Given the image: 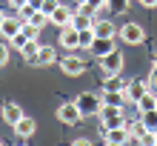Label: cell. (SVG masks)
Listing matches in <instances>:
<instances>
[{
  "mask_svg": "<svg viewBox=\"0 0 157 146\" xmlns=\"http://www.w3.org/2000/svg\"><path fill=\"white\" fill-rule=\"evenodd\" d=\"M100 123L103 129H117V126H126V115H123V106H106L100 109Z\"/></svg>",
  "mask_w": 157,
  "mask_h": 146,
  "instance_id": "1",
  "label": "cell"
},
{
  "mask_svg": "<svg viewBox=\"0 0 157 146\" xmlns=\"http://www.w3.org/2000/svg\"><path fill=\"white\" fill-rule=\"evenodd\" d=\"M77 109L83 112V117L86 115H100V109H103V100H100V95H94V92H83V95H77Z\"/></svg>",
  "mask_w": 157,
  "mask_h": 146,
  "instance_id": "2",
  "label": "cell"
},
{
  "mask_svg": "<svg viewBox=\"0 0 157 146\" xmlns=\"http://www.w3.org/2000/svg\"><path fill=\"white\" fill-rule=\"evenodd\" d=\"M117 34H120V40H123V43H128V46H140V43L146 40V32H143L140 23H123Z\"/></svg>",
  "mask_w": 157,
  "mask_h": 146,
  "instance_id": "3",
  "label": "cell"
},
{
  "mask_svg": "<svg viewBox=\"0 0 157 146\" xmlns=\"http://www.w3.org/2000/svg\"><path fill=\"white\" fill-rule=\"evenodd\" d=\"M123 66H126V57L120 54V49L109 52L106 57H100V69H103V75H120Z\"/></svg>",
  "mask_w": 157,
  "mask_h": 146,
  "instance_id": "4",
  "label": "cell"
},
{
  "mask_svg": "<svg viewBox=\"0 0 157 146\" xmlns=\"http://www.w3.org/2000/svg\"><path fill=\"white\" fill-rule=\"evenodd\" d=\"M57 120L66 123V126H77V123L83 120V112L77 109L75 100H71V103H60V106H57Z\"/></svg>",
  "mask_w": 157,
  "mask_h": 146,
  "instance_id": "5",
  "label": "cell"
},
{
  "mask_svg": "<svg viewBox=\"0 0 157 146\" xmlns=\"http://www.w3.org/2000/svg\"><path fill=\"white\" fill-rule=\"evenodd\" d=\"M60 46L63 49H66V52H75V49H80V29H75V26H63V29H60Z\"/></svg>",
  "mask_w": 157,
  "mask_h": 146,
  "instance_id": "6",
  "label": "cell"
},
{
  "mask_svg": "<svg viewBox=\"0 0 157 146\" xmlns=\"http://www.w3.org/2000/svg\"><path fill=\"white\" fill-rule=\"evenodd\" d=\"M60 69L66 72V75H71V77H77V75H83V72H86V60H83V57H77L75 52H69L66 57L60 60Z\"/></svg>",
  "mask_w": 157,
  "mask_h": 146,
  "instance_id": "7",
  "label": "cell"
},
{
  "mask_svg": "<svg viewBox=\"0 0 157 146\" xmlns=\"http://www.w3.org/2000/svg\"><path fill=\"white\" fill-rule=\"evenodd\" d=\"M71 20H75V9H71V6H57V9H54V12L49 14V23H54V26H60V29H63V26H69Z\"/></svg>",
  "mask_w": 157,
  "mask_h": 146,
  "instance_id": "8",
  "label": "cell"
},
{
  "mask_svg": "<svg viewBox=\"0 0 157 146\" xmlns=\"http://www.w3.org/2000/svg\"><path fill=\"white\" fill-rule=\"evenodd\" d=\"M146 92H149V83H146L143 77H137V80H128V86H126V100H132V103H137Z\"/></svg>",
  "mask_w": 157,
  "mask_h": 146,
  "instance_id": "9",
  "label": "cell"
},
{
  "mask_svg": "<svg viewBox=\"0 0 157 146\" xmlns=\"http://www.w3.org/2000/svg\"><path fill=\"white\" fill-rule=\"evenodd\" d=\"M12 129H14V135H17V138H32V135L37 132V123H34V117L23 115L20 120H17V123L12 126Z\"/></svg>",
  "mask_w": 157,
  "mask_h": 146,
  "instance_id": "10",
  "label": "cell"
},
{
  "mask_svg": "<svg viewBox=\"0 0 157 146\" xmlns=\"http://www.w3.org/2000/svg\"><path fill=\"white\" fill-rule=\"evenodd\" d=\"M91 29H94L97 37H117V26L112 20H106V17H100V20L91 23Z\"/></svg>",
  "mask_w": 157,
  "mask_h": 146,
  "instance_id": "11",
  "label": "cell"
},
{
  "mask_svg": "<svg viewBox=\"0 0 157 146\" xmlns=\"http://www.w3.org/2000/svg\"><path fill=\"white\" fill-rule=\"evenodd\" d=\"M117 46H114V37H97L94 40V46H91V54L100 60V57H106L109 52H114Z\"/></svg>",
  "mask_w": 157,
  "mask_h": 146,
  "instance_id": "12",
  "label": "cell"
},
{
  "mask_svg": "<svg viewBox=\"0 0 157 146\" xmlns=\"http://www.w3.org/2000/svg\"><path fill=\"white\" fill-rule=\"evenodd\" d=\"M20 29H23V20H20V17H6L3 26H0V34H3V40H12Z\"/></svg>",
  "mask_w": 157,
  "mask_h": 146,
  "instance_id": "13",
  "label": "cell"
},
{
  "mask_svg": "<svg viewBox=\"0 0 157 146\" xmlns=\"http://www.w3.org/2000/svg\"><path fill=\"white\" fill-rule=\"evenodd\" d=\"M52 63H57V49L54 46H40L37 57H34V66H52Z\"/></svg>",
  "mask_w": 157,
  "mask_h": 146,
  "instance_id": "14",
  "label": "cell"
},
{
  "mask_svg": "<svg viewBox=\"0 0 157 146\" xmlns=\"http://www.w3.org/2000/svg\"><path fill=\"white\" fill-rule=\"evenodd\" d=\"M0 115H3V120H6L9 126H14V123H17V120H20V117L26 115V112H23V109L17 106V103H6V106H3V112H0Z\"/></svg>",
  "mask_w": 157,
  "mask_h": 146,
  "instance_id": "15",
  "label": "cell"
},
{
  "mask_svg": "<svg viewBox=\"0 0 157 146\" xmlns=\"http://www.w3.org/2000/svg\"><path fill=\"white\" fill-rule=\"evenodd\" d=\"M106 140H114V143H128L132 135H128V126H117V129H106Z\"/></svg>",
  "mask_w": 157,
  "mask_h": 146,
  "instance_id": "16",
  "label": "cell"
},
{
  "mask_svg": "<svg viewBox=\"0 0 157 146\" xmlns=\"http://www.w3.org/2000/svg\"><path fill=\"white\" fill-rule=\"evenodd\" d=\"M126 80L120 77V75H106V80H103V89L106 92H126Z\"/></svg>",
  "mask_w": 157,
  "mask_h": 146,
  "instance_id": "17",
  "label": "cell"
},
{
  "mask_svg": "<svg viewBox=\"0 0 157 146\" xmlns=\"http://www.w3.org/2000/svg\"><path fill=\"white\" fill-rule=\"evenodd\" d=\"M137 109H140V112H151V109L157 106V92H151V89H149V92H146L140 100H137V103H134Z\"/></svg>",
  "mask_w": 157,
  "mask_h": 146,
  "instance_id": "18",
  "label": "cell"
},
{
  "mask_svg": "<svg viewBox=\"0 0 157 146\" xmlns=\"http://www.w3.org/2000/svg\"><path fill=\"white\" fill-rule=\"evenodd\" d=\"M100 100H103L106 106H123V100H126V92H106V89H103Z\"/></svg>",
  "mask_w": 157,
  "mask_h": 146,
  "instance_id": "19",
  "label": "cell"
},
{
  "mask_svg": "<svg viewBox=\"0 0 157 146\" xmlns=\"http://www.w3.org/2000/svg\"><path fill=\"white\" fill-rule=\"evenodd\" d=\"M40 46H43V43H37V40H29V43H26V46L20 49V52H23V57H26V63H32V66H34V57H37Z\"/></svg>",
  "mask_w": 157,
  "mask_h": 146,
  "instance_id": "20",
  "label": "cell"
},
{
  "mask_svg": "<svg viewBox=\"0 0 157 146\" xmlns=\"http://www.w3.org/2000/svg\"><path fill=\"white\" fill-rule=\"evenodd\" d=\"M94 40H97V34H94V29H80V49H86V52H91V46H94Z\"/></svg>",
  "mask_w": 157,
  "mask_h": 146,
  "instance_id": "21",
  "label": "cell"
},
{
  "mask_svg": "<svg viewBox=\"0 0 157 146\" xmlns=\"http://www.w3.org/2000/svg\"><path fill=\"white\" fill-rule=\"evenodd\" d=\"M91 23H94V17H91V14L75 12V20H71V26H75V29H91Z\"/></svg>",
  "mask_w": 157,
  "mask_h": 146,
  "instance_id": "22",
  "label": "cell"
},
{
  "mask_svg": "<svg viewBox=\"0 0 157 146\" xmlns=\"http://www.w3.org/2000/svg\"><path fill=\"white\" fill-rule=\"evenodd\" d=\"M26 23H29V26H34V29H43V26L49 23V14H43L40 9H37V12H32L29 17H26Z\"/></svg>",
  "mask_w": 157,
  "mask_h": 146,
  "instance_id": "23",
  "label": "cell"
},
{
  "mask_svg": "<svg viewBox=\"0 0 157 146\" xmlns=\"http://www.w3.org/2000/svg\"><path fill=\"white\" fill-rule=\"evenodd\" d=\"M140 120L146 123V129L157 132V109H151V112H140Z\"/></svg>",
  "mask_w": 157,
  "mask_h": 146,
  "instance_id": "24",
  "label": "cell"
},
{
  "mask_svg": "<svg viewBox=\"0 0 157 146\" xmlns=\"http://www.w3.org/2000/svg\"><path fill=\"white\" fill-rule=\"evenodd\" d=\"M106 6H109V12H128V6H132V0H106Z\"/></svg>",
  "mask_w": 157,
  "mask_h": 146,
  "instance_id": "25",
  "label": "cell"
},
{
  "mask_svg": "<svg viewBox=\"0 0 157 146\" xmlns=\"http://www.w3.org/2000/svg\"><path fill=\"white\" fill-rule=\"evenodd\" d=\"M126 126H128V135H132V140H137V138H140L143 132H149L143 120H134V123H126Z\"/></svg>",
  "mask_w": 157,
  "mask_h": 146,
  "instance_id": "26",
  "label": "cell"
},
{
  "mask_svg": "<svg viewBox=\"0 0 157 146\" xmlns=\"http://www.w3.org/2000/svg\"><path fill=\"white\" fill-rule=\"evenodd\" d=\"M29 40H32V37H29V34H26V32L20 29V32H17V34H14V37L9 40V43H12L14 49H23V46H26V43H29Z\"/></svg>",
  "mask_w": 157,
  "mask_h": 146,
  "instance_id": "27",
  "label": "cell"
},
{
  "mask_svg": "<svg viewBox=\"0 0 157 146\" xmlns=\"http://www.w3.org/2000/svg\"><path fill=\"white\" fill-rule=\"evenodd\" d=\"M137 143H140V146H154V143H157V135L149 129V132H143L140 138H137Z\"/></svg>",
  "mask_w": 157,
  "mask_h": 146,
  "instance_id": "28",
  "label": "cell"
},
{
  "mask_svg": "<svg viewBox=\"0 0 157 146\" xmlns=\"http://www.w3.org/2000/svg\"><path fill=\"white\" fill-rule=\"evenodd\" d=\"M9 63V40H0V66Z\"/></svg>",
  "mask_w": 157,
  "mask_h": 146,
  "instance_id": "29",
  "label": "cell"
},
{
  "mask_svg": "<svg viewBox=\"0 0 157 146\" xmlns=\"http://www.w3.org/2000/svg\"><path fill=\"white\" fill-rule=\"evenodd\" d=\"M57 6H60L57 0H43V6H40V12H43V14H52V12H54V9H57Z\"/></svg>",
  "mask_w": 157,
  "mask_h": 146,
  "instance_id": "30",
  "label": "cell"
},
{
  "mask_svg": "<svg viewBox=\"0 0 157 146\" xmlns=\"http://www.w3.org/2000/svg\"><path fill=\"white\" fill-rule=\"evenodd\" d=\"M146 83H149V89H157V69H151V75L146 77Z\"/></svg>",
  "mask_w": 157,
  "mask_h": 146,
  "instance_id": "31",
  "label": "cell"
},
{
  "mask_svg": "<svg viewBox=\"0 0 157 146\" xmlns=\"http://www.w3.org/2000/svg\"><path fill=\"white\" fill-rule=\"evenodd\" d=\"M26 3H29V0H9V6H14V9H17V12H20V9H23Z\"/></svg>",
  "mask_w": 157,
  "mask_h": 146,
  "instance_id": "32",
  "label": "cell"
},
{
  "mask_svg": "<svg viewBox=\"0 0 157 146\" xmlns=\"http://www.w3.org/2000/svg\"><path fill=\"white\" fill-rule=\"evenodd\" d=\"M71 146H94V143H91L89 138H77V140H75V143H71Z\"/></svg>",
  "mask_w": 157,
  "mask_h": 146,
  "instance_id": "33",
  "label": "cell"
},
{
  "mask_svg": "<svg viewBox=\"0 0 157 146\" xmlns=\"http://www.w3.org/2000/svg\"><path fill=\"white\" fill-rule=\"evenodd\" d=\"M140 3H143L146 9H157V0H140Z\"/></svg>",
  "mask_w": 157,
  "mask_h": 146,
  "instance_id": "34",
  "label": "cell"
},
{
  "mask_svg": "<svg viewBox=\"0 0 157 146\" xmlns=\"http://www.w3.org/2000/svg\"><path fill=\"white\" fill-rule=\"evenodd\" d=\"M29 6H32V9H40V6H43V0H29Z\"/></svg>",
  "mask_w": 157,
  "mask_h": 146,
  "instance_id": "35",
  "label": "cell"
},
{
  "mask_svg": "<svg viewBox=\"0 0 157 146\" xmlns=\"http://www.w3.org/2000/svg\"><path fill=\"white\" fill-rule=\"evenodd\" d=\"M106 146H123V143H114V140H106Z\"/></svg>",
  "mask_w": 157,
  "mask_h": 146,
  "instance_id": "36",
  "label": "cell"
},
{
  "mask_svg": "<svg viewBox=\"0 0 157 146\" xmlns=\"http://www.w3.org/2000/svg\"><path fill=\"white\" fill-rule=\"evenodd\" d=\"M3 20H6V14H3V12H0V26H3Z\"/></svg>",
  "mask_w": 157,
  "mask_h": 146,
  "instance_id": "37",
  "label": "cell"
},
{
  "mask_svg": "<svg viewBox=\"0 0 157 146\" xmlns=\"http://www.w3.org/2000/svg\"><path fill=\"white\" fill-rule=\"evenodd\" d=\"M154 69H157V57H154Z\"/></svg>",
  "mask_w": 157,
  "mask_h": 146,
  "instance_id": "38",
  "label": "cell"
},
{
  "mask_svg": "<svg viewBox=\"0 0 157 146\" xmlns=\"http://www.w3.org/2000/svg\"><path fill=\"white\" fill-rule=\"evenodd\" d=\"M77 3H86V0H77Z\"/></svg>",
  "mask_w": 157,
  "mask_h": 146,
  "instance_id": "39",
  "label": "cell"
},
{
  "mask_svg": "<svg viewBox=\"0 0 157 146\" xmlns=\"http://www.w3.org/2000/svg\"><path fill=\"white\" fill-rule=\"evenodd\" d=\"M0 146H3V140H0Z\"/></svg>",
  "mask_w": 157,
  "mask_h": 146,
  "instance_id": "40",
  "label": "cell"
},
{
  "mask_svg": "<svg viewBox=\"0 0 157 146\" xmlns=\"http://www.w3.org/2000/svg\"><path fill=\"white\" fill-rule=\"evenodd\" d=\"M154 109H157V106H154Z\"/></svg>",
  "mask_w": 157,
  "mask_h": 146,
  "instance_id": "41",
  "label": "cell"
},
{
  "mask_svg": "<svg viewBox=\"0 0 157 146\" xmlns=\"http://www.w3.org/2000/svg\"><path fill=\"white\" fill-rule=\"evenodd\" d=\"M154 135H157V132H154Z\"/></svg>",
  "mask_w": 157,
  "mask_h": 146,
  "instance_id": "42",
  "label": "cell"
},
{
  "mask_svg": "<svg viewBox=\"0 0 157 146\" xmlns=\"http://www.w3.org/2000/svg\"><path fill=\"white\" fill-rule=\"evenodd\" d=\"M154 146H157V143H154Z\"/></svg>",
  "mask_w": 157,
  "mask_h": 146,
  "instance_id": "43",
  "label": "cell"
}]
</instances>
